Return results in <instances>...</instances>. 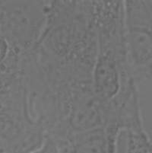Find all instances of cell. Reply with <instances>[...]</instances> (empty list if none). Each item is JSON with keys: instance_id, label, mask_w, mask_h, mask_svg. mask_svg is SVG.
Returning a JSON list of instances; mask_svg holds the SVG:
<instances>
[{"instance_id": "3", "label": "cell", "mask_w": 152, "mask_h": 153, "mask_svg": "<svg viewBox=\"0 0 152 153\" xmlns=\"http://www.w3.org/2000/svg\"><path fill=\"white\" fill-rule=\"evenodd\" d=\"M127 133L125 153H151V143L145 130H131Z\"/></svg>"}, {"instance_id": "4", "label": "cell", "mask_w": 152, "mask_h": 153, "mask_svg": "<svg viewBox=\"0 0 152 153\" xmlns=\"http://www.w3.org/2000/svg\"><path fill=\"white\" fill-rule=\"evenodd\" d=\"M32 153H57V152L52 140L48 138L40 149Z\"/></svg>"}, {"instance_id": "1", "label": "cell", "mask_w": 152, "mask_h": 153, "mask_svg": "<svg viewBox=\"0 0 152 153\" xmlns=\"http://www.w3.org/2000/svg\"><path fill=\"white\" fill-rule=\"evenodd\" d=\"M124 36L128 62L137 88L152 77V1H123Z\"/></svg>"}, {"instance_id": "2", "label": "cell", "mask_w": 152, "mask_h": 153, "mask_svg": "<svg viewBox=\"0 0 152 153\" xmlns=\"http://www.w3.org/2000/svg\"><path fill=\"white\" fill-rule=\"evenodd\" d=\"M119 136L106 128L69 133L53 143L57 153H116Z\"/></svg>"}]
</instances>
